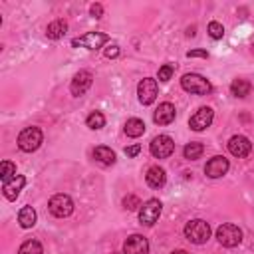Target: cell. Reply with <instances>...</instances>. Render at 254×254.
<instances>
[{
    "label": "cell",
    "mask_w": 254,
    "mask_h": 254,
    "mask_svg": "<svg viewBox=\"0 0 254 254\" xmlns=\"http://www.w3.org/2000/svg\"><path fill=\"white\" fill-rule=\"evenodd\" d=\"M89 12H91L93 18H101L103 16V6L101 4H91V10Z\"/></svg>",
    "instance_id": "4dcf8cb0"
},
{
    "label": "cell",
    "mask_w": 254,
    "mask_h": 254,
    "mask_svg": "<svg viewBox=\"0 0 254 254\" xmlns=\"http://www.w3.org/2000/svg\"><path fill=\"white\" fill-rule=\"evenodd\" d=\"M228 151H230V155L242 159V157H246V155L252 151V143H250L248 137H244V135H234V137H230V141H228Z\"/></svg>",
    "instance_id": "4fadbf2b"
},
{
    "label": "cell",
    "mask_w": 254,
    "mask_h": 254,
    "mask_svg": "<svg viewBox=\"0 0 254 254\" xmlns=\"http://www.w3.org/2000/svg\"><path fill=\"white\" fill-rule=\"evenodd\" d=\"M187 58H208V52L206 50H190V52H187Z\"/></svg>",
    "instance_id": "f546056e"
},
{
    "label": "cell",
    "mask_w": 254,
    "mask_h": 254,
    "mask_svg": "<svg viewBox=\"0 0 254 254\" xmlns=\"http://www.w3.org/2000/svg\"><path fill=\"white\" fill-rule=\"evenodd\" d=\"M137 95H139V101L143 105L153 103L155 97H157V79H153V77L141 79L139 85H137Z\"/></svg>",
    "instance_id": "30bf717a"
},
{
    "label": "cell",
    "mask_w": 254,
    "mask_h": 254,
    "mask_svg": "<svg viewBox=\"0 0 254 254\" xmlns=\"http://www.w3.org/2000/svg\"><path fill=\"white\" fill-rule=\"evenodd\" d=\"M123 254H149V242L141 234H131L123 244Z\"/></svg>",
    "instance_id": "7c38bea8"
},
{
    "label": "cell",
    "mask_w": 254,
    "mask_h": 254,
    "mask_svg": "<svg viewBox=\"0 0 254 254\" xmlns=\"http://www.w3.org/2000/svg\"><path fill=\"white\" fill-rule=\"evenodd\" d=\"M93 157H95L99 163H103V165H113V163H115V153H113L109 147H105V145L95 147Z\"/></svg>",
    "instance_id": "44dd1931"
},
{
    "label": "cell",
    "mask_w": 254,
    "mask_h": 254,
    "mask_svg": "<svg viewBox=\"0 0 254 254\" xmlns=\"http://www.w3.org/2000/svg\"><path fill=\"white\" fill-rule=\"evenodd\" d=\"M105 42H109V36L107 34H101V32H89L81 38H75L71 40V46L77 48V46H83V48H89V50H97L101 48Z\"/></svg>",
    "instance_id": "ba28073f"
},
{
    "label": "cell",
    "mask_w": 254,
    "mask_h": 254,
    "mask_svg": "<svg viewBox=\"0 0 254 254\" xmlns=\"http://www.w3.org/2000/svg\"><path fill=\"white\" fill-rule=\"evenodd\" d=\"M208 36H210L212 40H220V38L224 36L222 24H220V22H210V24H208Z\"/></svg>",
    "instance_id": "4316f807"
},
{
    "label": "cell",
    "mask_w": 254,
    "mask_h": 254,
    "mask_svg": "<svg viewBox=\"0 0 254 254\" xmlns=\"http://www.w3.org/2000/svg\"><path fill=\"white\" fill-rule=\"evenodd\" d=\"M216 238H218V242H220L222 246L234 248V246H238V244L242 242V230H240L236 224L226 222V224H220V226L216 228Z\"/></svg>",
    "instance_id": "3957f363"
},
{
    "label": "cell",
    "mask_w": 254,
    "mask_h": 254,
    "mask_svg": "<svg viewBox=\"0 0 254 254\" xmlns=\"http://www.w3.org/2000/svg\"><path fill=\"white\" fill-rule=\"evenodd\" d=\"M24 185H26V179L22 177V175H18V177H14L12 181H8V183H4L2 185V190H4V196L8 198V200H14L18 194H20V190L24 189Z\"/></svg>",
    "instance_id": "2e32d148"
},
{
    "label": "cell",
    "mask_w": 254,
    "mask_h": 254,
    "mask_svg": "<svg viewBox=\"0 0 254 254\" xmlns=\"http://www.w3.org/2000/svg\"><path fill=\"white\" fill-rule=\"evenodd\" d=\"M202 151H204L202 143H198V141H190L189 145H185V149H183V155H185V159H189V161H194V159H198V157L202 155Z\"/></svg>",
    "instance_id": "603a6c76"
},
{
    "label": "cell",
    "mask_w": 254,
    "mask_h": 254,
    "mask_svg": "<svg viewBox=\"0 0 254 254\" xmlns=\"http://www.w3.org/2000/svg\"><path fill=\"white\" fill-rule=\"evenodd\" d=\"M105 56H107V58H117V56H119V48H117L115 44L109 46V48L105 50Z\"/></svg>",
    "instance_id": "d6a6232c"
},
{
    "label": "cell",
    "mask_w": 254,
    "mask_h": 254,
    "mask_svg": "<svg viewBox=\"0 0 254 254\" xmlns=\"http://www.w3.org/2000/svg\"><path fill=\"white\" fill-rule=\"evenodd\" d=\"M14 177H16V165L10 163V161H2V165H0V179H2V185L8 183V181H12Z\"/></svg>",
    "instance_id": "cb8c5ba5"
},
{
    "label": "cell",
    "mask_w": 254,
    "mask_h": 254,
    "mask_svg": "<svg viewBox=\"0 0 254 254\" xmlns=\"http://www.w3.org/2000/svg\"><path fill=\"white\" fill-rule=\"evenodd\" d=\"M36 218H38V214H36V210L32 206H24L18 212V222H20L22 228H32L36 224Z\"/></svg>",
    "instance_id": "ffe728a7"
},
{
    "label": "cell",
    "mask_w": 254,
    "mask_h": 254,
    "mask_svg": "<svg viewBox=\"0 0 254 254\" xmlns=\"http://www.w3.org/2000/svg\"><path fill=\"white\" fill-rule=\"evenodd\" d=\"M123 129H125L127 137H141L145 133V123L141 119H137V117H131V119L125 121V127Z\"/></svg>",
    "instance_id": "d6986e66"
},
{
    "label": "cell",
    "mask_w": 254,
    "mask_h": 254,
    "mask_svg": "<svg viewBox=\"0 0 254 254\" xmlns=\"http://www.w3.org/2000/svg\"><path fill=\"white\" fill-rule=\"evenodd\" d=\"M48 208H50V212H52L54 216L65 218V216H69L71 210H73V200H71L67 194H62V192H60V194H54V196L50 198Z\"/></svg>",
    "instance_id": "8992f818"
},
{
    "label": "cell",
    "mask_w": 254,
    "mask_h": 254,
    "mask_svg": "<svg viewBox=\"0 0 254 254\" xmlns=\"http://www.w3.org/2000/svg\"><path fill=\"white\" fill-rule=\"evenodd\" d=\"M212 117H214V111L210 107H200L196 109V113L189 119V125L192 131H204L210 123H212Z\"/></svg>",
    "instance_id": "8fae6325"
},
{
    "label": "cell",
    "mask_w": 254,
    "mask_h": 254,
    "mask_svg": "<svg viewBox=\"0 0 254 254\" xmlns=\"http://www.w3.org/2000/svg\"><path fill=\"white\" fill-rule=\"evenodd\" d=\"M139 151H141V145H131V147H125V155H127V157H135V155H139Z\"/></svg>",
    "instance_id": "1f68e13d"
},
{
    "label": "cell",
    "mask_w": 254,
    "mask_h": 254,
    "mask_svg": "<svg viewBox=\"0 0 254 254\" xmlns=\"http://www.w3.org/2000/svg\"><path fill=\"white\" fill-rule=\"evenodd\" d=\"M185 236L192 244H204L210 238V224L206 220L194 218V220H190V222L185 224Z\"/></svg>",
    "instance_id": "6da1fadb"
},
{
    "label": "cell",
    "mask_w": 254,
    "mask_h": 254,
    "mask_svg": "<svg viewBox=\"0 0 254 254\" xmlns=\"http://www.w3.org/2000/svg\"><path fill=\"white\" fill-rule=\"evenodd\" d=\"M250 89H252V85H250V81H246V79H234V81L230 83V91H232V95H236V97H246V95L250 93Z\"/></svg>",
    "instance_id": "7402d4cb"
},
{
    "label": "cell",
    "mask_w": 254,
    "mask_h": 254,
    "mask_svg": "<svg viewBox=\"0 0 254 254\" xmlns=\"http://www.w3.org/2000/svg\"><path fill=\"white\" fill-rule=\"evenodd\" d=\"M91 83H93V75H91V71L81 69V71H77V73L73 75L71 85H69V91H71L75 97H79V95H83V93L91 87Z\"/></svg>",
    "instance_id": "9c48e42d"
},
{
    "label": "cell",
    "mask_w": 254,
    "mask_h": 254,
    "mask_svg": "<svg viewBox=\"0 0 254 254\" xmlns=\"http://www.w3.org/2000/svg\"><path fill=\"white\" fill-rule=\"evenodd\" d=\"M65 32H67V24H65L64 20H54V22L48 24V28H46V36H48L50 40H60Z\"/></svg>",
    "instance_id": "ac0fdd59"
},
{
    "label": "cell",
    "mask_w": 254,
    "mask_h": 254,
    "mask_svg": "<svg viewBox=\"0 0 254 254\" xmlns=\"http://www.w3.org/2000/svg\"><path fill=\"white\" fill-rule=\"evenodd\" d=\"M151 155L153 157H157V159H167V157H171V153L175 151V143H173V139L169 137V135H159V137H155L153 141H151Z\"/></svg>",
    "instance_id": "52a82bcc"
},
{
    "label": "cell",
    "mask_w": 254,
    "mask_h": 254,
    "mask_svg": "<svg viewBox=\"0 0 254 254\" xmlns=\"http://www.w3.org/2000/svg\"><path fill=\"white\" fill-rule=\"evenodd\" d=\"M85 123H87V127H89V129H101V127L105 125V117H103V113H101V111H93V113H89V115H87Z\"/></svg>",
    "instance_id": "484cf974"
},
{
    "label": "cell",
    "mask_w": 254,
    "mask_h": 254,
    "mask_svg": "<svg viewBox=\"0 0 254 254\" xmlns=\"http://www.w3.org/2000/svg\"><path fill=\"white\" fill-rule=\"evenodd\" d=\"M145 179H147V185H149V187L161 189V187L165 185V181H167V175H165V169H161L159 165H155V167H149Z\"/></svg>",
    "instance_id": "e0dca14e"
},
{
    "label": "cell",
    "mask_w": 254,
    "mask_h": 254,
    "mask_svg": "<svg viewBox=\"0 0 254 254\" xmlns=\"http://www.w3.org/2000/svg\"><path fill=\"white\" fill-rule=\"evenodd\" d=\"M173 71H175V67L171 65V64H165V65H161L159 67V81H169L171 79V75H173Z\"/></svg>",
    "instance_id": "f1b7e54d"
},
{
    "label": "cell",
    "mask_w": 254,
    "mask_h": 254,
    "mask_svg": "<svg viewBox=\"0 0 254 254\" xmlns=\"http://www.w3.org/2000/svg\"><path fill=\"white\" fill-rule=\"evenodd\" d=\"M252 52H254V44H252Z\"/></svg>",
    "instance_id": "e575fe53"
},
{
    "label": "cell",
    "mask_w": 254,
    "mask_h": 254,
    "mask_svg": "<svg viewBox=\"0 0 254 254\" xmlns=\"http://www.w3.org/2000/svg\"><path fill=\"white\" fill-rule=\"evenodd\" d=\"M18 254H44V248L38 240H26L20 248H18Z\"/></svg>",
    "instance_id": "d4e9b609"
},
{
    "label": "cell",
    "mask_w": 254,
    "mask_h": 254,
    "mask_svg": "<svg viewBox=\"0 0 254 254\" xmlns=\"http://www.w3.org/2000/svg\"><path fill=\"white\" fill-rule=\"evenodd\" d=\"M175 115H177L175 105H173V103H169V101H165V103H159V107L155 109L153 121H155L157 125H169V123H173V121H175Z\"/></svg>",
    "instance_id": "9a60e30c"
},
{
    "label": "cell",
    "mask_w": 254,
    "mask_h": 254,
    "mask_svg": "<svg viewBox=\"0 0 254 254\" xmlns=\"http://www.w3.org/2000/svg\"><path fill=\"white\" fill-rule=\"evenodd\" d=\"M141 206V200L135 196V194H127L125 198H123V208L125 210H135V208H139Z\"/></svg>",
    "instance_id": "83f0119b"
},
{
    "label": "cell",
    "mask_w": 254,
    "mask_h": 254,
    "mask_svg": "<svg viewBox=\"0 0 254 254\" xmlns=\"http://www.w3.org/2000/svg\"><path fill=\"white\" fill-rule=\"evenodd\" d=\"M228 167H230V165H228V159L222 157V155H216V157H212V159L206 163L204 173H206V177H210V179H218V177L226 175Z\"/></svg>",
    "instance_id": "5bb4252c"
},
{
    "label": "cell",
    "mask_w": 254,
    "mask_h": 254,
    "mask_svg": "<svg viewBox=\"0 0 254 254\" xmlns=\"http://www.w3.org/2000/svg\"><path fill=\"white\" fill-rule=\"evenodd\" d=\"M161 210H163V204H161L159 198H149L147 202H143L141 208H139V220H141V224L153 226L159 220Z\"/></svg>",
    "instance_id": "5b68a950"
},
{
    "label": "cell",
    "mask_w": 254,
    "mask_h": 254,
    "mask_svg": "<svg viewBox=\"0 0 254 254\" xmlns=\"http://www.w3.org/2000/svg\"><path fill=\"white\" fill-rule=\"evenodd\" d=\"M171 254H189L187 250H175V252H171Z\"/></svg>",
    "instance_id": "836d02e7"
},
{
    "label": "cell",
    "mask_w": 254,
    "mask_h": 254,
    "mask_svg": "<svg viewBox=\"0 0 254 254\" xmlns=\"http://www.w3.org/2000/svg\"><path fill=\"white\" fill-rule=\"evenodd\" d=\"M42 139H44V135L38 127H26L18 135V147L26 153H32L42 145Z\"/></svg>",
    "instance_id": "277c9868"
},
{
    "label": "cell",
    "mask_w": 254,
    "mask_h": 254,
    "mask_svg": "<svg viewBox=\"0 0 254 254\" xmlns=\"http://www.w3.org/2000/svg\"><path fill=\"white\" fill-rule=\"evenodd\" d=\"M181 85L185 91H190V93H196V95H206L212 91V85L206 77L198 75V73H185L183 79H181Z\"/></svg>",
    "instance_id": "7a4b0ae2"
}]
</instances>
